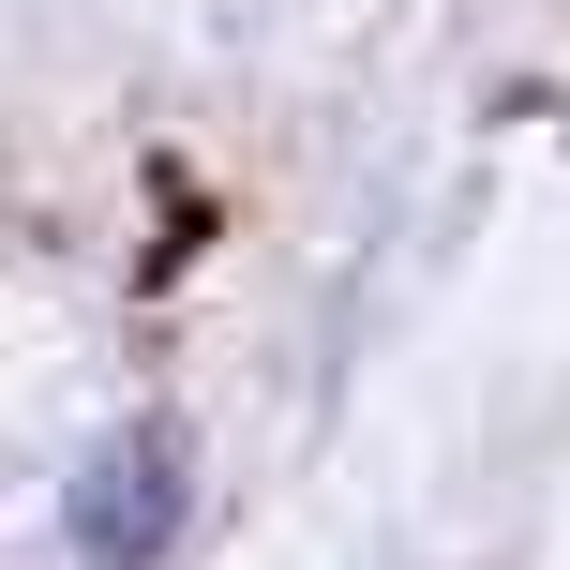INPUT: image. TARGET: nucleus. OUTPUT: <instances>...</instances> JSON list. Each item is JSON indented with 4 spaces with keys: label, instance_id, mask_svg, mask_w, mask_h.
I'll list each match as a JSON object with an SVG mask.
<instances>
[{
    "label": "nucleus",
    "instance_id": "1",
    "mask_svg": "<svg viewBox=\"0 0 570 570\" xmlns=\"http://www.w3.org/2000/svg\"><path fill=\"white\" fill-rule=\"evenodd\" d=\"M180 421H120L106 451L76 465V495H60V541H76V570H166L180 541Z\"/></svg>",
    "mask_w": 570,
    "mask_h": 570
}]
</instances>
